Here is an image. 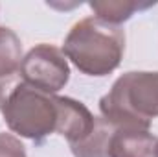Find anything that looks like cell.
Here are the masks:
<instances>
[{"label": "cell", "mask_w": 158, "mask_h": 157, "mask_svg": "<svg viewBox=\"0 0 158 157\" xmlns=\"http://www.w3.org/2000/svg\"><path fill=\"white\" fill-rule=\"evenodd\" d=\"M96 126V117L90 109L74 98L57 96V128L55 133L64 137L70 146L85 141Z\"/></svg>", "instance_id": "obj_5"}, {"label": "cell", "mask_w": 158, "mask_h": 157, "mask_svg": "<svg viewBox=\"0 0 158 157\" xmlns=\"http://www.w3.org/2000/svg\"><path fill=\"white\" fill-rule=\"evenodd\" d=\"M0 157H26V148L13 133H0Z\"/></svg>", "instance_id": "obj_10"}, {"label": "cell", "mask_w": 158, "mask_h": 157, "mask_svg": "<svg viewBox=\"0 0 158 157\" xmlns=\"http://www.w3.org/2000/svg\"><path fill=\"white\" fill-rule=\"evenodd\" d=\"M4 96H6V92L2 91V85H0V104H2V100H4Z\"/></svg>", "instance_id": "obj_11"}, {"label": "cell", "mask_w": 158, "mask_h": 157, "mask_svg": "<svg viewBox=\"0 0 158 157\" xmlns=\"http://www.w3.org/2000/svg\"><path fill=\"white\" fill-rule=\"evenodd\" d=\"M156 137L142 128H116L109 157H156Z\"/></svg>", "instance_id": "obj_6"}, {"label": "cell", "mask_w": 158, "mask_h": 157, "mask_svg": "<svg viewBox=\"0 0 158 157\" xmlns=\"http://www.w3.org/2000/svg\"><path fill=\"white\" fill-rule=\"evenodd\" d=\"M19 74L20 81H24L26 85L46 94H55L68 83L70 67L61 48L40 43L24 56Z\"/></svg>", "instance_id": "obj_4"}, {"label": "cell", "mask_w": 158, "mask_h": 157, "mask_svg": "<svg viewBox=\"0 0 158 157\" xmlns=\"http://www.w3.org/2000/svg\"><path fill=\"white\" fill-rule=\"evenodd\" d=\"M99 113L114 128L149 129L158 118V72H125L99 100Z\"/></svg>", "instance_id": "obj_2"}, {"label": "cell", "mask_w": 158, "mask_h": 157, "mask_svg": "<svg viewBox=\"0 0 158 157\" xmlns=\"http://www.w3.org/2000/svg\"><path fill=\"white\" fill-rule=\"evenodd\" d=\"M156 157H158V141H156Z\"/></svg>", "instance_id": "obj_12"}, {"label": "cell", "mask_w": 158, "mask_h": 157, "mask_svg": "<svg viewBox=\"0 0 158 157\" xmlns=\"http://www.w3.org/2000/svg\"><path fill=\"white\" fill-rule=\"evenodd\" d=\"M114 126H110L103 117H96V126L92 133L77 144L70 146L74 157H109V146L114 133Z\"/></svg>", "instance_id": "obj_7"}, {"label": "cell", "mask_w": 158, "mask_h": 157, "mask_svg": "<svg viewBox=\"0 0 158 157\" xmlns=\"http://www.w3.org/2000/svg\"><path fill=\"white\" fill-rule=\"evenodd\" d=\"M22 59V43L19 35L11 28L0 26V81L15 76L20 70Z\"/></svg>", "instance_id": "obj_8"}, {"label": "cell", "mask_w": 158, "mask_h": 157, "mask_svg": "<svg viewBox=\"0 0 158 157\" xmlns=\"http://www.w3.org/2000/svg\"><path fill=\"white\" fill-rule=\"evenodd\" d=\"M90 9L96 13L94 17L109 22V24H114L119 26L121 22L129 20L132 17V13L140 7H147V6H140L136 2H127V0H105V2H90L88 4ZM151 6V4H149Z\"/></svg>", "instance_id": "obj_9"}, {"label": "cell", "mask_w": 158, "mask_h": 157, "mask_svg": "<svg viewBox=\"0 0 158 157\" xmlns=\"http://www.w3.org/2000/svg\"><path fill=\"white\" fill-rule=\"evenodd\" d=\"M63 52L79 72L101 78L119 67L125 54V32L98 17H85L64 37Z\"/></svg>", "instance_id": "obj_1"}, {"label": "cell", "mask_w": 158, "mask_h": 157, "mask_svg": "<svg viewBox=\"0 0 158 157\" xmlns=\"http://www.w3.org/2000/svg\"><path fill=\"white\" fill-rule=\"evenodd\" d=\"M0 111L11 133L40 142L57 128V96L37 91L24 81L11 85Z\"/></svg>", "instance_id": "obj_3"}]
</instances>
